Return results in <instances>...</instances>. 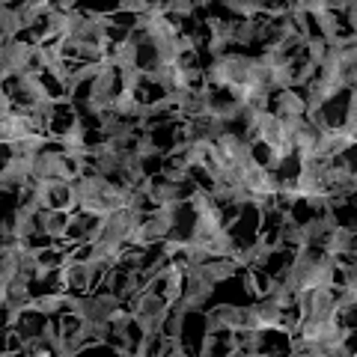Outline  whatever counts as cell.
<instances>
[{
    "mask_svg": "<svg viewBox=\"0 0 357 357\" xmlns=\"http://www.w3.org/2000/svg\"><path fill=\"white\" fill-rule=\"evenodd\" d=\"M248 66H250V57H244V54H223V57H218L208 66L206 81L211 86L232 89V86L248 81Z\"/></svg>",
    "mask_w": 357,
    "mask_h": 357,
    "instance_id": "6da1fadb",
    "label": "cell"
},
{
    "mask_svg": "<svg viewBox=\"0 0 357 357\" xmlns=\"http://www.w3.org/2000/svg\"><path fill=\"white\" fill-rule=\"evenodd\" d=\"M321 250H325L328 256H333V259H342V256H354V223H349V227H337L331 229L325 241H321Z\"/></svg>",
    "mask_w": 357,
    "mask_h": 357,
    "instance_id": "7a4b0ae2",
    "label": "cell"
},
{
    "mask_svg": "<svg viewBox=\"0 0 357 357\" xmlns=\"http://www.w3.org/2000/svg\"><path fill=\"white\" fill-rule=\"evenodd\" d=\"M39 227L48 238H66V229H69V211L60 208H39Z\"/></svg>",
    "mask_w": 357,
    "mask_h": 357,
    "instance_id": "3957f363",
    "label": "cell"
},
{
    "mask_svg": "<svg viewBox=\"0 0 357 357\" xmlns=\"http://www.w3.org/2000/svg\"><path fill=\"white\" fill-rule=\"evenodd\" d=\"M271 114H277V116H304L307 102L295 93V89H283V93H277V102L271 107Z\"/></svg>",
    "mask_w": 357,
    "mask_h": 357,
    "instance_id": "277c9868",
    "label": "cell"
},
{
    "mask_svg": "<svg viewBox=\"0 0 357 357\" xmlns=\"http://www.w3.org/2000/svg\"><path fill=\"white\" fill-rule=\"evenodd\" d=\"M63 307H66V292H51V295L33 298L30 312H36V316H45V319H54Z\"/></svg>",
    "mask_w": 357,
    "mask_h": 357,
    "instance_id": "5b68a950",
    "label": "cell"
},
{
    "mask_svg": "<svg viewBox=\"0 0 357 357\" xmlns=\"http://www.w3.org/2000/svg\"><path fill=\"white\" fill-rule=\"evenodd\" d=\"M0 30H3V42H15L13 36H18L24 24H21V15H18V6L13 9L9 3H3V13H0Z\"/></svg>",
    "mask_w": 357,
    "mask_h": 357,
    "instance_id": "8992f818",
    "label": "cell"
},
{
    "mask_svg": "<svg viewBox=\"0 0 357 357\" xmlns=\"http://www.w3.org/2000/svg\"><path fill=\"white\" fill-rule=\"evenodd\" d=\"M265 36V24H259V21H236V33H232V42L238 45H250L256 39Z\"/></svg>",
    "mask_w": 357,
    "mask_h": 357,
    "instance_id": "52a82bcc",
    "label": "cell"
},
{
    "mask_svg": "<svg viewBox=\"0 0 357 357\" xmlns=\"http://www.w3.org/2000/svg\"><path fill=\"white\" fill-rule=\"evenodd\" d=\"M185 316L188 312H182V310H170V316H167V321H164V331H161V337H182V331H185Z\"/></svg>",
    "mask_w": 357,
    "mask_h": 357,
    "instance_id": "ba28073f",
    "label": "cell"
},
{
    "mask_svg": "<svg viewBox=\"0 0 357 357\" xmlns=\"http://www.w3.org/2000/svg\"><path fill=\"white\" fill-rule=\"evenodd\" d=\"M227 9H232V13L244 15V21H253V18L259 15V13H265L268 3H248V0H229Z\"/></svg>",
    "mask_w": 357,
    "mask_h": 357,
    "instance_id": "9c48e42d",
    "label": "cell"
},
{
    "mask_svg": "<svg viewBox=\"0 0 357 357\" xmlns=\"http://www.w3.org/2000/svg\"><path fill=\"white\" fill-rule=\"evenodd\" d=\"M149 6L152 3H146V0H126V3H119L116 9H122V13H134V15H149Z\"/></svg>",
    "mask_w": 357,
    "mask_h": 357,
    "instance_id": "30bf717a",
    "label": "cell"
},
{
    "mask_svg": "<svg viewBox=\"0 0 357 357\" xmlns=\"http://www.w3.org/2000/svg\"><path fill=\"white\" fill-rule=\"evenodd\" d=\"M244 289H248L250 298H262V286L256 283V271H253V268H244Z\"/></svg>",
    "mask_w": 357,
    "mask_h": 357,
    "instance_id": "8fae6325",
    "label": "cell"
},
{
    "mask_svg": "<svg viewBox=\"0 0 357 357\" xmlns=\"http://www.w3.org/2000/svg\"><path fill=\"white\" fill-rule=\"evenodd\" d=\"M199 3H188V0H182V3H178V0H176V3H170V13H176V15H191L194 13V9H197Z\"/></svg>",
    "mask_w": 357,
    "mask_h": 357,
    "instance_id": "7c38bea8",
    "label": "cell"
}]
</instances>
